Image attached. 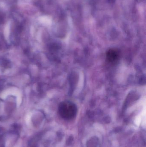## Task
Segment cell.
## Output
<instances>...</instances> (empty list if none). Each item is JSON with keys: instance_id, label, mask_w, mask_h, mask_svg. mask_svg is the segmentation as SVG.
Returning a JSON list of instances; mask_svg holds the SVG:
<instances>
[{"instance_id": "obj_1", "label": "cell", "mask_w": 146, "mask_h": 147, "mask_svg": "<svg viewBox=\"0 0 146 147\" xmlns=\"http://www.w3.org/2000/svg\"><path fill=\"white\" fill-rule=\"evenodd\" d=\"M58 111L60 115L63 118L69 120L76 115L77 109L73 103L69 101H64L60 104Z\"/></svg>"}, {"instance_id": "obj_2", "label": "cell", "mask_w": 146, "mask_h": 147, "mask_svg": "<svg viewBox=\"0 0 146 147\" xmlns=\"http://www.w3.org/2000/svg\"><path fill=\"white\" fill-rule=\"evenodd\" d=\"M120 56L119 51L115 49L109 50L106 53V58L109 62L114 63L118 60Z\"/></svg>"}]
</instances>
